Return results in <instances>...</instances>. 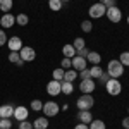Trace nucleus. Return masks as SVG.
I'll list each match as a JSON object with an SVG mask.
<instances>
[{
  "label": "nucleus",
  "mask_w": 129,
  "mask_h": 129,
  "mask_svg": "<svg viewBox=\"0 0 129 129\" xmlns=\"http://www.w3.org/2000/svg\"><path fill=\"white\" fill-rule=\"evenodd\" d=\"M29 107H31V110H35V112H40V110L43 109V102H41V100H33Z\"/></svg>",
  "instance_id": "obj_29"
},
{
  "label": "nucleus",
  "mask_w": 129,
  "mask_h": 129,
  "mask_svg": "<svg viewBox=\"0 0 129 129\" xmlns=\"http://www.w3.org/2000/svg\"><path fill=\"white\" fill-rule=\"evenodd\" d=\"M28 115H29V110H28V107H22V105H19V107H16L14 109V119L16 120H26L28 119Z\"/></svg>",
  "instance_id": "obj_12"
},
{
  "label": "nucleus",
  "mask_w": 129,
  "mask_h": 129,
  "mask_svg": "<svg viewBox=\"0 0 129 129\" xmlns=\"http://www.w3.org/2000/svg\"><path fill=\"white\" fill-rule=\"evenodd\" d=\"M72 69L74 71H78V72H81L83 69H86L88 67V60L84 59V57H79V55H74L72 57Z\"/></svg>",
  "instance_id": "obj_8"
},
{
  "label": "nucleus",
  "mask_w": 129,
  "mask_h": 129,
  "mask_svg": "<svg viewBox=\"0 0 129 129\" xmlns=\"http://www.w3.org/2000/svg\"><path fill=\"white\" fill-rule=\"evenodd\" d=\"M107 74H109L110 78H115V79H119L120 76L124 74V66L120 64L119 60H110L109 66H107Z\"/></svg>",
  "instance_id": "obj_1"
},
{
  "label": "nucleus",
  "mask_w": 129,
  "mask_h": 129,
  "mask_svg": "<svg viewBox=\"0 0 129 129\" xmlns=\"http://www.w3.org/2000/svg\"><path fill=\"white\" fill-rule=\"evenodd\" d=\"M7 47H9L10 52H19L24 45H22V40H21L19 36H12V38L7 40Z\"/></svg>",
  "instance_id": "obj_11"
},
{
  "label": "nucleus",
  "mask_w": 129,
  "mask_h": 129,
  "mask_svg": "<svg viewBox=\"0 0 129 129\" xmlns=\"http://www.w3.org/2000/svg\"><path fill=\"white\" fill-rule=\"evenodd\" d=\"M62 53H64V57L72 59V57L76 55V48L72 47V43H71V45H64V47H62Z\"/></svg>",
  "instance_id": "obj_20"
},
{
  "label": "nucleus",
  "mask_w": 129,
  "mask_h": 129,
  "mask_svg": "<svg viewBox=\"0 0 129 129\" xmlns=\"http://www.w3.org/2000/svg\"><path fill=\"white\" fill-rule=\"evenodd\" d=\"M79 74H81V81H83V79H91V78H89V69H88V67L83 69Z\"/></svg>",
  "instance_id": "obj_37"
},
{
  "label": "nucleus",
  "mask_w": 129,
  "mask_h": 129,
  "mask_svg": "<svg viewBox=\"0 0 129 129\" xmlns=\"http://www.w3.org/2000/svg\"><path fill=\"white\" fill-rule=\"evenodd\" d=\"M19 129H35V127H33V122H28V119H26L19 122Z\"/></svg>",
  "instance_id": "obj_34"
},
{
  "label": "nucleus",
  "mask_w": 129,
  "mask_h": 129,
  "mask_svg": "<svg viewBox=\"0 0 129 129\" xmlns=\"http://www.w3.org/2000/svg\"><path fill=\"white\" fill-rule=\"evenodd\" d=\"M60 89H62L64 95H71L74 91V84L71 81H60Z\"/></svg>",
  "instance_id": "obj_18"
},
{
  "label": "nucleus",
  "mask_w": 129,
  "mask_h": 129,
  "mask_svg": "<svg viewBox=\"0 0 129 129\" xmlns=\"http://www.w3.org/2000/svg\"><path fill=\"white\" fill-rule=\"evenodd\" d=\"M60 67L64 71H67V69H72V60L67 59V57H64L62 59V62H60Z\"/></svg>",
  "instance_id": "obj_31"
},
{
  "label": "nucleus",
  "mask_w": 129,
  "mask_h": 129,
  "mask_svg": "<svg viewBox=\"0 0 129 129\" xmlns=\"http://www.w3.org/2000/svg\"><path fill=\"white\" fill-rule=\"evenodd\" d=\"M48 7L50 10H53V12H59L62 9V2L60 0H48Z\"/></svg>",
  "instance_id": "obj_25"
},
{
  "label": "nucleus",
  "mask_w": 129,
  "mask_h": 129,
  "mask_svg": "<svg viewBox=\"0 0 129 129\" xmlns=\"http://www.w3.org/2000/svg\"><path fill=\"white\" fill-rule=\"evenodd\" d=\"M127 24H129V16H127Z\"/></svg>",
  "instance_id": "obj_45"
},
{
  "label": "nucleus",
  "mask_w": 129,
  "mask_h": 129,
  "mask_svg": "<svg viewBox=\"0 0 129 129\" xmlns=\"http://www.w3.org/2000/svg\"><path fill=\"white\" fill-rule=\"evenodd\" d=\"M127 115H129V107H127Z\"/></svg>",
  "instance_id": "obj_44"
},
{
  "label": "nucleus",
  "mask_w": 129,
  "mask_h": 129,
  "mask_svg": "<svg viewBox=\"0 0 129 129\" xmlns=\"http://www.w3.org/2000/svg\"><path fill=\"white\" fill-rule=\"evenodd\" d=\"M100 4H103V5L109 9V7H114V5H115V0H100Z\"/></svg>",
  "instance_id": "obj_38"
},
{
  "label": "nucleus",
  "mask_w": 129,
  "mask_h": 129,
  "mask_svg": "<svg viewBox=\"0 0 129 129\" xmlns=\"http://www.w3.org/2000/svg\"><path fill=\"white\" fill-rule=\"evenodd\" d=\"M29 22V17L26 16V14H17L16 16V24H19V26H26Z\"/></svg>",
  "instance_id": "obj_24"
},
{
  "label": "nucleus",
  "mask_w": 129,
  "mask_h": 129,
  "mask_svg": "<svg viewBox=\"0 0 129 129\" xmlns=\"http://www.w3.org/2000/svg\"><path fill=\"white\" fill-rule=\"evenodd\" d=\"M14 7V0H0V10L5 14Z\"/></svg>",
  "instance_id": "obj_21"
},
{
  "label": "nucleus",
  "mask_w": 129,
  "mask_h": 129,
  "mask_svg": "<svg viewBox=\"0 0 129 129\" xmlns=\"http://www.w3.org/2000/svg\"><path fill=\"white\" fill-rule=\"evenodd\" d=\"M119 62L124 66V67H129V52H122V53H120Z\"/></svg>",
  "instance_id": "obj_28"
},
{
  "label": "nucleus",
  "mask_w": 129,
  "mask_h": 129,
  "mask_svg": "<svg viewBox=\"0 0 129 129\" xmlns=\"http://www.w3.org/2000/svg\"><path fill=\"white\" fill-rule=\"evenodd\" d=\"M10 127H12V120H10V117L0 119V129H10Z\"/></svg>",
  "instance_id": "obj_30"
},
{
  "label": "nucleus",
  "mask_w": 129,
  "mask_h": 129,
  "mask_svg": "<svg viewBox=\"0 0 129 129\" xmlns=\"http://www.w3.org/2000/svg\"><path fill=\"white\" fill-rule=\"evenodd\" d=\"M78 120H81L83 124H89V122L93 120V115H91L89 110H79V114H78Z\"/></svg>",
  "instance_id": "obj_16"
},
{
  "label": "nucleus",
  "mask_w": 129,
  "mask_h": 129,
  "mask_svg": "<svg viewBox=\"0 0 129 129\" xmlns=\"http://www.w3.org/2000/svg\"><path fill=\"white\" fill-rule=\"evenodd\" d=\"M81 29L84 31V33H91V29H93L91 21H83V22H81Z\"/></svg>",
  "instance_id": "obj_33"
},
{
  "label": "nucleus",
  "mask_w": 129,
  "mask_h": 129,
  "mask_svg": "<svg viewBox=\"0 0 129 129\" xmlns=\"http://www.w3.org/2000/svg\"><path fill=\"white\" fill-rule=\"evenodd\" d=\"M74 129H89V126H88V124H83V122H79V124H78Z\"/></svg>",
  "instance_id": "obj_41"
},
{
  "label": "nucleus",
  "mask_w": 129,
  "mask_h": 129,
  "mask_svg": "<svg viewBox=\"0 0 129 129\" xmlns=\"http://www.w3.org/2000/svg\"><path fill=\"white\" fill-rule=\"evenodd\" d=\"M88 126H89V129H107L105 122H103V120H100V119H93Z\"/></svg>",
  "instance_id": "obj_22"
},
{
  "label": "nucleus",
  "mask_w": 129,
  "mask_h": 129,
  "mask_svg": "<svg viewBox=\"0 0 129 129\" xmlns=\"http://www.w3.org/2000/svg\"><path fill=\"white\" fill-rule=\"evenodd\" d=\"M122 127H124V129H129V115L122 119Z\"/></svg>",
  "instance_id": "obj_40"
},
{
  "label": "nucleus",
  "mask_w": 129,
  "mask_h": 129,
  "mask_svg": "<svg viewBox=\"0 0 129 129\" xmlns=\"http://www.w3.org/2000/svg\"><path fill=\"white\" fill-rule=\"evenodd\" d=\"M72 47L76 48V52L81 48H84L86 47V43H84V38H74V43H72Z\"/></svg>",
  "instance_id": "obj_27"
},
{
  "label": "nucleus",
  "mask_w": 129,
  "mask_h": 129,
  "mask_svg": "<svg viewBox=\"0 0 129 129\" xmlns=\"http://www.w3.org/2000/svg\"><path fill=\"white\" fill-rule=\"evenodd\" d=\"M47 93H48L50 96H57V95H60L62 93V89H60V81H55L52 79L47 84Z\"/></svg>",
  "instance_id": "obj_9"
},
{
  "label": "nucleus",
  "mask_w": 129,
  "mask_h": 129,
  "mask_svg": "<svg viewBox=\"0 0 129 129\" xmlns=\"http://www.w3.org/2000/svg\"><path fill=\"white\" fill-rule=\"evenodd\" d=\"M93 105H95V100L91 96V93H83L76 102V107L79 110H91Z\"/></svg>",
  "instance_id": "obj_2"
},
{
  "label": "nucleus",
  "mask_w": 129,
  "mask_h": 129,
  "mask_svg": "<svg viewBox=\"0 0 129 129\" xmlns=\"http://www.w3.org/2000/svg\"><path fill=\"white\" fill-rule=\"evenodd\" d=\"M105 12H107V7H105L103 4H100V2L93 4V5L89 7V10H88V14H89L91 19H100V17H103Z\"/></svg>",
  "instance_id": "obj_5"
},
{
  "label": "nucleus",
  "mask_w": 129,
  "mask_h": 129,
  "mask_svg": "<svg viewBox=\"0 0 129 129\" xmlns=\"http://www.w3.org/2000/svg\"><path fill=\"white\" fill-rule=\"evenodd\" d=\"M64 72H66V71L62 69V67H59V69H55L52 72V78L55 81H64Z\"/></svg>",
  "instance_id": "obj_26"
},
{
  "label": "nucleus",
  "mask_w": 129,
  "mask_h": 129,
  "mask_svg": "<svg viewBox=\"0 0 129 129\" xmlns=\"http://www.w3.org/2000/svg\"><path fill=\"white\" fill-rule=\"evenodd\" d=\"M43 114H45V117H55L57 114L60 112V105L57 103V102H45L43 103Z\"/></svg>",
  "instance_id": "obj_4"
},
{
  "label": "nucleus",
  "mask_w": 129,
  "mask_h": 129,
  "mask_svg": "<svg viewBox=\"0 0 129 129\" xmlns=\"http://www.w3.org/2000/svg\"><path fill=\"white\" fill-rule=\"evenodd\" d=\"M86 60H88V64H91V66H100V62H102V55H100L98 52H91V50H89Z\"/></svg>",
  "instance_id": "obj_15"
},
{
  "label": "nucleus",
  "mask_w": 129,
  "mask_h": 129,
  "mask_svg": "<svg viewBox=\"0 0 129 129\" xmlns=\"http://www.w3.org/2000/svg\"><path fill=\"white\" fill-rule=\"evenodd\" d=\"M69 109V105H67V103H66V105H60V110H67Z\"/></svg>",
  "instance_id": "obj_42"
},
{
  "label": "nucleus",
  "mask_w": 129,
  "mask_h": 129,
  "mask_svg": "<svg viewBox=\"0 0 129 129\" xmlns=\"http://www.w3.org/2000/svg\"><path fill=\"white\" fill-rule=\"evenodd\" d=\"M19 55L24 62H33V60L36 59V52H35L33 47H22L19 50Z\"/></svg>",
  "instance_id": "obj_7"
},
{
  "label": "nucleus",
  "mask_w": 129,
  "mask_h": 129,
  "mask_svg": "<svg viewBox=\"0 0 129 129\" xmlns=\"http://www.w3.org/2000/svg\"><path fill=\"white\" fill-rule=\"evenodd\" d=\"M88 53H89V50L86 48V47H84V48H81V50H78V52H76V55H79V57H84V59H86V57H88Z\"/></svg>",
  "instance_id": "obj_36"
},
{
  "label": "nucleus",
  "mask_w": 129,
  "mask_h": 129,
  "mask_svg": "<svg viewBox=\"0 0 129 129\" xmlns=\"http://www.w3.org/2000/svg\"><path fill=\"white\" fill-rule=\"evenodd\" d=\"M78 78V71H74V69H67L66 72H64V81H72Z\"/></svg>",
  "instance_id": "obj_23"
},
{
  "label": "nucleus",
  "mask_w": 129,
  "mask_h": 129,
  "mask_svg": "<svg viewBox=\"0 0 129 129\" xmlns=\"http://www.w3.org/2000/svg\"><path fill=\"white\" fill-rule=\"evenodd\" d=\"M105 16H107V19H109L110 22H120V19H122V10H120L117 5H114V7H109V9H107Z\"/></svg>",
  "instance_id": "obj_6"
},
{
  "label": "nucleus",
  "mask_w": 129,
  "mask_h": 129,
  "mask_svg": "<svg viewBox=\"0 0 129 129\" xmlns=\"http://www.w3.org/2000/svg\"><path fill=\"white\" fill-rule=\"evenodd\" d=\"M33 127L35 129H47L48 127V117H38V119H35V122H33Z\"/></svg>",
  "instance_id": "obj_17"
},
{
  "label": "nucleus",
  "mask_w": 129,
  "mask_h": 129,
  "mask_svg": "<svg viewBox=\"0 0 129 129\" xmlns=\"http://www.w3.org/2000/svg\"><path fill=\"white\" fill-rule=\"evenodd\" d=\"M110 79V76H109V74H107V72H103V74H102V76H100V78H98V81H100V83H102V84H105V83H107V81H109Z\"/></svg>",
  "instance_id": "obj_39"
},
{
  "label": "nucleus",
  "mask_w": 129,
  "mask_h": 129,
  "mask_svg": "<svg viewBox=\"0 0 129 129\" xmlns=\"http://www.w3.org/2000/svg\"><path fill=\"white\" fill-rule=\"evenodd\" d=\"M60 2H62V4H64V2H71V0H60Z\"/></svg>",
  "instance_id": "obj_43"
},
{
  "label": "nucleus",
  "mask_w": 129,
  "mask_h": 129,
  "mask_svg": "<svg viewBox=\"0 0 129 129\" xmlns=\"http://www.w3.org/2000/svg\"><path fill=\"white\" fill-rule=\"evenodd\" d=\"M102 74H103V69H102L100 66H91V67H89V78H91V79H98Z\"/></svg>",
  "instance_id": "obj_19"
},
{
  "label": "nucleus",
  "mask_w": 129,
  "mask_h": 129,
  "mask_svg": "<svg viewBox=\"0 0 129 129\" xmlns=\"http://www.w3.org/2000/svg\"><path fill=\"white\" fill-rule=\"evenodd\" d=\"M7 35H5V31L0 29V47H4V45H7Z\"/></svg>",
  "instance_id": "obj_35"
},
{
  "label": "nucleus",
  "mask_w": 129,
  "mask_h": 129,
  "mask_svg": "<svg viewBox=\"0 0 129 129\" xmlns=\"http://www.w3.org/2000/svg\"><path fill=\"white\" fill-rule=\"evenodd\" d=\"M96 88V84H95V79H83L79 84V89L81 93H93Z\"/></svg>",
  "instance_id": "obj_13"
},
{
  "label": "nucleus",
  "mask_w": 129,
  "mask_h": 129,
  "mask_svg": "<svg viewBox=\"0 0 129 129\" xmlns=\"http://www.w3.org/2000/svg\"><path fill=\"white\" fill-rule=\"evenodd\" d=\"M105 89H107V93H109L110 96H117V95H120V91H122V84H120L119 79L110 78V79L105 83Z\"/></svg>",
  "instance_id": "obj_3"
},
{
  "label": "nucleus",
  "mask_w": 129,
  "mask_h": 129,
  "mask_svg": "<svg viewBox=\"0 0 129 129\" xmlns=\"http://www.w3.org/2000/svg\"><path fill=\"white\" fill-rule=\"evenodd\" d=\"M16 24V17L10 14V12H5L2 17H0V26L4 28V29H7V28H12Z\"/></svg>",
  "instance_id": "obj_10"
},
{
  "label": "nucleus",
  "mask_w": 129,
  "mask_h": 129,
  "mask_svg": "<svg viewBox=\"0 0 129 129\" xmlns=\"http://www.w3.org/2000/svg\"><path fill=\"white\" fill-rule=\"evenodd\" d=\"M9 62H12V64H17V62H21L19 52H10V53H9Z\"/></svg>",
  "instance_id": "obj_32"
},
{
  "label": "nucleus",
  "mask_w": 129,
  "mask_h": 129,
  "mask_svg": "<svg viewBox=\"0 0 129 129\" xmlns=\"http://www.w3.org/2000/svg\"><path fill=\"white\" fill-rule=\"evenodd\" d=\"M14 105H2L0 107V119H5V117H14Z\"/></svg>",
  "instance_id": "obj_14"
}]
</instances>
